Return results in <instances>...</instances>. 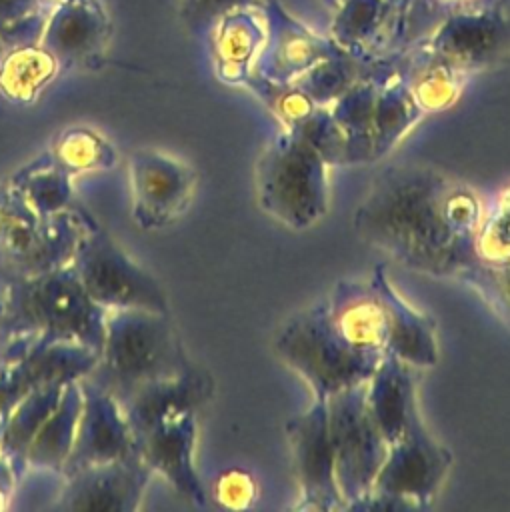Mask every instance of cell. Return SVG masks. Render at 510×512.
I'll return each mask as SVG.
<instances>
[{"label":"cell","instance_id":"obj_1","mask_svg":"<svg viewBox=\"0 0 510 512\" xmlns=\"http://www.w3.org/2000/svg\"><path fill=\"white\" fill-rule=\"evenodd\" d=\"M484 202L464 180L434 166L390 164L354 212V232L396 264L456 280L476 258Z\"/></svg>","mask_w":510,"mask_h":512},{"label":"cell","instance_id":"obj_2","mask_svg":"<svg viewBox=\"0 0 510 512\" xmlns=\"http://www.w3.org/2000/svg\"><path fill=\"white\" fill-rule=\"evenodd\" d=\"M106 310L84 290L72 264L2 282L0 334L2 344L18 338L66 342L100 356Z\"/></svg>","mask_w":510,"mask_h":512},{"label":"cell","instance_id":"obj_3","mask_svg":"<svg viewBox=\"0 0 510 512\" xmlns=\"http://www.w3.org/2000/svg\"><path fill=\"white\" fill-rule=\"evenodd\" d=\"M192 366L170 314L108 310L104 344L96 366L86 376L122 404L138 388Z\"/></svg>","mask_w":510,"mask_h":512},{"label":"cell","instance_id":"obj_4","mask_svg":"<svg viewBox=\"0 0 510 512\" xmlns=\"http://www.w3.org/2000/svg\"><path fill=\"white\" fill-rule=\"evenodd\" d=\"M274 352L318 400L366 382L384 356L352 346L332 324L326 300L288 316L274 336Z\"/></svg>","mask_w":510,"mask_h":512},{"label":"cell","instance_id":"obj_5","mask_svg":"<svg viewBox=\"0 0 510 512\" xmlns=\"http://www.w3.org/2000/svg\"><path fill=\"white\" fill-rule=\"evenodd\" d=\"M330 164L300 132L282 128L256 160L260 208L292 230L320 222L330 202Z\"/></svg>","mask_w":510,"mask_h":512},{"label":"cell","instance_id":"obj_6","mask_svg":"<svg viewBox=\"0 0 510 512\" xmlns=\"http://www.w3.org/2000/svg\"><path fill=\"white\" fill-rule=\"evenodd\" d=\"M90 218L78 208L40 216L10 182L0 186V284L70 264Z\"/></svg>","mask_w":510,"mask_h":512},{"label":"cell","instance_id":"obj_7","mask_svg":"<svg viewBox=\"0 0 510 512\" xmlns=\"http://www.w3.org/2000/svg\"><path fill=\"white\" fill-rule=\"evenodd\" d=\"M450 466V448L426 428L420 412H416L400 438L388 444V454L372 490L346 510L428 508Z\"/></svg>","mask_w":510,"mask_h":512},{"label":"cell","instance_id":"obj_8","mask_svg":"<svg viewBox=\"0 0 510 512\" xmlns=\"http://www.w3.org/2000/svg\"><path fill=\"white\" fill-rule=\"evenodd\" d=\"M88 296L108 310H150L170 314L160 280L136 262L108 230L88 220L70 262Z\"/></svg>","mask_w":510,"mask_h":512},{"label":"cell","instance_id":"obj_9","mask_svg":"<svg viewBox=\"0 0 510 512\" xmlns=\"http://www.w3.org/2000/svg\"><path fill=\"white\" fill-rule=\"evenodd\" d=\"M326 410L334 474L346 510L372 490L388 454V442L370 414L366 382L332 394L326 400Z\"/></svg>","mask_w":510,"mask_h":512},{"label":"cell","instance_id":"obj_10","mask_svg":"<svg viewBox=\"0 0 510 512\" xmlns=\"http://www.w3.org/2000/svg\"><path fill=\"white\" fill-rule=\"evenodd\" d=\"M96 362L98 354L78 344L8 340L0 346V410L6 416L20 398L42 386L80 380Z\"/></svg>","mask_w":510,"mask_h":512},{"label":"cell","instance_id":"obj_11","mask_svg":"<svg viewBox=\"0 0 510 512\" xmlns=\"http://www.w3.org/2000/svg\"><path fill=\"white\" fill-rule=\"evenodd\" d=\"M132 218L140 228H162L186 212L196 190L190 164L154 148H138L128 164Z\"/></svg>","mask_w":510,"mask_h":512},{"label":"cell","instance_id":"obj_12","mask_svg":"<svg viewBox=\"0 0 510 512\" xmlns=\"http://www.w3.org/2000/svg\"><path fill=\"white\" fill-rule=\"evenodd\" d=\"M300 502L298 510H344V500L336 484L334 452L328 434L326 400L314 398L308 408L286 422Z\"/></svg>","mask_w":510,"mask_h":512},{"label":"cell","instance_id":"obj_13","mask_svg":"<svg viewBox=\"0 0 510 512\" xmlns=\"http://www.w3.org/2000/svg\"><path fill=\"white\" fill-rule=\"evenodd\" d=\"M82 408L70 458L62 476L88 466L126 460L138 456L134 432L120 402L88 376L80 378Z\"/></svg>","mask_w":510,"mask_h":512},{"label":"cell","instance_id":"obj_14","mask_svg":"<svg viewBox=\"0 0 510 512\" xmlns=\"http://www.w3.org/2000/svg\"><path fill=\"white\" fill-rule=\"evenodd\" d=\"M152 478L154 474L140 454L88 466L62 476L60 490L50 508L68 512H132L140 508Z\"/></svg>","mask_w":510,"mask_h":512},{"label":"cell","instance_id":"obj_15","mask_svg":"<svg viewBox=\"0 0 510 512\" xmlns=\"http://www.w3.org/2000/svg\"><path fill=\"white\" fill-rule=\"evenodd\" d=\"M196 436V410H186L152 422L134 434V440L142 462L154 476L166 480L180 498L204 506L206 490L194 462Z\"/></svg>","mask_w":510,"mask_h":512},{"label":"cell","instance_id":"obj_16","mask_svg":"<svg viewBox=\"0 0 510 512\" xmlns=\"http://www.w3.org/2000/svg\"><path fill=\"white\" fill-rule=\"evenodd\" d=\"M414 44L468 78L508 50L510 18L506 10L450 16Z\"/></svg>","mask_w":510,"mask_h":512},{"label":"cell","instance_id":"obj_17","mask_svg":"<svg viewBox=\"0 0 510 512\" xmlns=\"http://www.w3.org/2000/svg\"><path fill=\"white\" fill-rule=\"evenodd\" d=\"M258 10L264 18L266 40L252 72L268 80L294 82L318 62L342 50L332 38L318 36L296 20L280 0H262Z\"/></svg>","mask_w":510,"mask_h":512},{"label":"cell","instance_id":"obj_18","mask_svg":"<svg viewBox=\"0 0 510 512\" xmlns=\"http://www.w3.org/2000/svg\"><path fill=\"white\" fill-rule=\"evenodd\" d=\"M386 316L388 344L386 352L394 354L414 370L434 368L440 358L436 320L412 306L388 278L386 266L376 264L368 278Z\"/></svg>","mask_w":510,"mask_h":512},{"label":"cell","instance_id":"obj_19","mask_svg":"<svg viewBox=\"0 0 510 512\" xmlns=\"http://www.w3.org/2000/svg\"><path fill=\"white\" fill-rule=\"evenodd\" d=\"M108 34L110 20L98 0H58L46 18L40 44L62 68L96 60Z\"/></svg>","mask_w":510,"mask_h":512},{"label":"cell","instance_id":"obj_20","mask_svg":"<svg viewBox=\"0 0 510 512\" xmlns=\"http://www.w3.org/2000/svg\"><path fill=\"white\" fill-rule=\"evenodd\" d=\"M324 300L332 324L352 346L378 356L386 352V316L368 280H338Z\"/></svg>","mask_w":510,"mask_h":512},{"label":"cell","instance_id":"obj_21","mask_svg":"<svg viewBox=\"0 0 510 512\" xmlns=\"http://www.w3.org/2000/svg\"><path fill=\"white\" fill-rule=\"evenodd\" d=\"M366 402L384 440L388 444L398 440L410 418L420 412L414 368L394 354L384 352L372 376L366 380Z\"/></svg>","mask_w":510,"mask_h":512},{"label":"cell","instance_id":"obj_22","mask_svg":"<svg viewBox=\"0 0 510 512\" xmlns=\"http://www.w3.org/2000/svg\"><path fill=\"white\" fill-rule=\"evenodd\" d=\"M210 40L218 78L244 86L266 40L264 18L258 8L228 12L210 30Z\"/></svg>","mask_w":510,"mask_h":512},{"label":"cell","instance_id":"obj_23","mask_svg":"<svg viewBox=\"0 0 510 512\" xmlns=\"http://www.w3.org/2000/svg\"><path fill=\"white\" fill-rule=\"evenodd\" d=\"M330 38L350 56L374 62L390 56L394 4L390 0H340Z\"/></svg>","mask_w":510,"mask_h":512},{"label":"cell","instance_id":"obj_24","mask_svg":"<svg viewBox=\"0 0 510 512\" xmlns=\"http://www.w3.org/2000/svg\"><path fill=\"white\" fill-rule=\"evenodd\" d=\"M70 382H54L20 398L4 416L0 426V462L20 482L26 474L28 448L46 418L58 406Z\"/></svg>","mask_w":510,"mask_h":512},{"label":"cell","instance_id":"obj_25","mask_svg":"<svg viewBox=\"0 0 510 512\" xmlns=\"http://www.w3.org/2000/svg\"><path fill=\"white\" fill-rule=\"evenodd\" d=\"M388 64L390 56L376 60L368 76L356 80L344 94H340L332 104H328V110L346 140L348 166L372 162L374 104L380 78L386 72Z\"/></svg>","mask_w":510,"mask_h":512},{"label":"cell","instance_id":"obj_26","mask_svg":"<svg viewBox=\"0 0 510 512\" xmlns=\"http://www.w3.org/2000/svg\"><path fill=\"white\" fill-rule=\"evenodd\" d=\"M424 116V110L418 106L406 82L396 72L394 56H390V64L382 74L376 92L372 124V162L388 156Z\"/></svg>","mask_w":510,"mask_h":512},{"label":"cell","instance_id":"obj_27","mask_svg":"<svg viewBox=\"0 0 510 512\" xmlns=\"http://www.w3.org/2000/svg\"><path fill=\"white\" fill-rule=\"evenodd\" d=\"M82 408L80 380H72L58 406L36 432L26 458V474H60L70 458Z\"/></svg>","mask_w":510,"mask_h":512},{"label":"cell","instance_id":"obj_28","mask_svg":"<svg viewBox=\"0 0 510 512\" xmlns=\"http://www.w3.org/2000/svg\"><path fill=\"white\" fill-rule=\"evenodd\" d=\"M510 0H396L390 30V56L428 36L450 16L502 12Z\"/></svg>","mask_w":510,"mask_h":512},{"label":"cell","instance_id":"obj_29","mask_svg":"<svg viewBox=\"0 0 510 512\" xmlns=\"http://www.w3.org/2000/svg\"><path fill=\"white\" fill-rule=\"evenodd\" d=\"M58 70V60L40 42L14 46L0 56V92L12 102H32Z\"/></svg>","mask_w":510,"mask_h":512},{"label":"cell","instance_id":"obj_30","mask_svg":"<svg viewBox=\"0 0 510 512\" xmlns=\"http://www.w3.org/2000/svg\"><path fill=\"white\" fill-rule=\"evenodd\" d=\"M40 216L72 210V174L52 154L24 166L8 180Z\"/></svg>","mask_w":510,"mask_h":512},{"label":"cell","instance_id":"obj_31","mask_svg":"<svg viewBox=\"0 0 510 512\" xmlns=\"http://www.w3.org/2000/svg\"><path fill=\"white\" fill-rule=\"evenodd\" d=\"M372 68L374 62H364L344 50H338L330 58L318 62L314 68L298 76L294 84L304 90L318 106H328L356 80L368 76Z\"/></svg>","mask_w":510,"mask_h":512},{"label":"cell","instance_id":"obj_32","mask_svg":"<svg viewBox=\"0 0 510 512\" xmlns=\"http://www.w3.org/2000/svg\"><path fill=\"white\" fill-rule=\"evenodd\" d=\"M50 154L70 174L112 168L118 160L114 146L100 132L86 126H76L62 132Z\"/></svg>","mask_w":510,"mask_h":512},{"label":"cell","instance_id":"obj_33","mask_svg":"<svg viewBox=\"0 0 510 512\" xmlns=\"http://www.w3.org/2000/svg\"><path fill=\"white\" fill-rule=\"evenodd\" d=\"M244 86L256 94V98L276 116V120L286 130L302 124L318 108V104L294 82H274L252 72Z\"/></svg>","mask_w":510,"mask_h":512},{"label":"cell","instance_id":"obj_34","mask_svg":"<svg viewBox=\"0 0 510 512\" xmlns=\"http://www.w3.org/2000/svg\"><path fill=\"white\" fill-rule=\"evenodd\" d=\"M506 324L510 326V258L508 260H480L476 258L456 278Z\"/></svg>","mask_w":510,"mask_h":512},{"label":"cell","instance_id":"obj_35","mask_svg":"<svg viewBox=\"0 0 510 512\" xmlns=\"http://www.w3.org/2000/svg\"><path fill=\"white\" fill-rule=\"evenodd\" d=\"M476 254L480 260L510 258V182L484 204L482 222L476 234Z\"/></svg>","mask_w":510,"mask_h":512},{"label":"cell","instance_id":"obj_36","mask_svg":"<svg viewBox=\"0 0 510 512\" xmlns=\"http://www.w3.org/2000/svg\"><path fill=\"white\" fill-rule=\"evenodd\" d=\"M262 0H182L180 18L188 30L210 34L214 24L228 12L242 8H258Z\"/></svg>","mask_w":510,"mask_h":512},{"label":"cell","instance_id":"obj_37","mask_svg":"<svg viewBox=\"0 0 510 512\" xmlns=\"http://www.w3.org/2000/svg\"><path fill=\"white\" fill-rule=\"evenodd\" d=\"M214 496L224 508L246 510L258 498V484L250 472L242 468H230L218 476Z\"/></svg>","mask_w":510,"mask_h":512},{"label":"cell","instance_id":"obj_38","mask_svg":"<svg viewBox=\"0 0 510 512\" xmlns=\"http://www.w3.org/2000/svg\"><path fill=\"white\" fill-rule=\"evenodd\" d=\"M58 0H0V24L8 26L34 12L52 10Z\"/></svg>","mask_w":510,"mask_h":512},{"label":"cell","instance_id":"obj_39","mask_svg":"<svg viewBox=\"0 0 510 512\" xmlns=\"http://www.w3.org/2000/svg\"><path fill=\"white\" fill-rule=\"evenodd\" d=\"M16 484H18V480L14 478L10 468L4 462H0V508L8 506V500L14 496Z\"/></svg>","mask_w":510,"mask_h":512},{"label":"cell","instance_id":"obj_40","mask_svg":"<svg viewBox=\"0 0 510 512\" xmlns=\"http://www.w3.org/2000/svg\"><path fill=\"white\" fill-rule=\"evenodd\" d=\"M322 2H324V4H326V6H330V8H336V6H338V2H340V0H322Z\"/></svg>","mask_w":510,"mask_h":512},{"label":"cell","instance_id":"obj_41","mask_svg":"<svg viewBox=\"0 0 510 512\" xmlns=\"http://www.w3.org/2000/svg\"><path fill=\"white\" fill-rule=\"evenodd\" d=\"M2 420H4V412L0 410V426H2Z\"/></svg>","mask_w":510,"mask_h":512},{"label":"cell","instance_id":"obj_42","mask_svg":"<svg viewBox=\"0 0 510 512\" xmlns=\"http://www.w3.org/2000/svg\"><path fill=\"white\" fill-rule=\"evenodd\" d=\"M0 346H2V334H0Z\"/></svg>","mask_w":510,"mask_h":512},{"label":"cell","instance_id":"obj_43","mask_svg":"<svg viewBox=\"0 0 510 512\" xmlns=\"http://www.w3.org/2000/svg\"><path fill=\"white\" fill-rule=\"evenodd\" d=\"M390 2H392V4H394V2H396V0H390Z\"/></svg>","mask_w":510,"mask_h":512}]
</instances>
